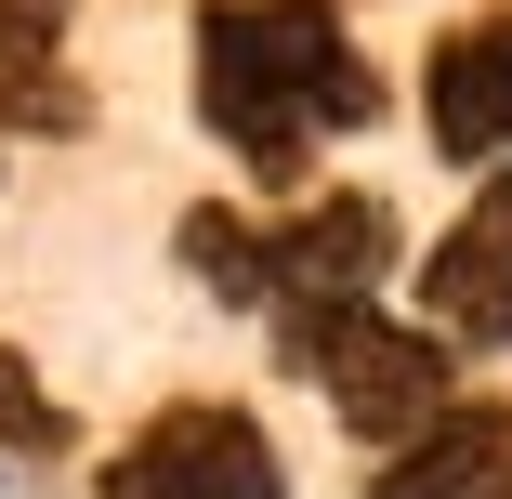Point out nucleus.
<instances>
[{
	"mask_svg": "<svg viewBox=\"0 0 512 499\" xmlns=\"http://www.w3.org/2000/svg\"><path fill=\"white\" fill-rule=\"evenodd\" d=\"M421 132H434V158L473 171V184L512 171V0L434 40V66H421Z\"/></svg>",
	"mask_w": 512,
	"mask_h": 499,
	"instance_id": "nucleus-4",
	"label": "nucleus"
},
{
	"mask_svg": "<svg viewBox=\"0 0 512 499\" xmlns=\"http://www.w3.org/2000/svg\"><path fill=\"white\" fill-rule=\"evenodd\" d=\"M276 355H289V381H316L329 421L368 434L381 460L421 447L460 408V342L421 329V316H381V303H276Z\"/></svg>",
	"mask_w": 512,
	"mask_h": 499,
	"instance_id": "nucleus-2",
	"label": "nucleus"
},
{
	"mask_svg": "<svg viewBox=\"0 0 512 499\" xmlns=\"http://www.w3.org/2000/svg\"><path fill=\"white\" fill-rule=\"evenodd\" d=\"M0 132H14V145H66V132H92V92L66 79V53H0Z\"/></svg>",
	"mask_w": 512,
	"mask_h": 499,
	"instance_id": "nucleus-9",
	"label": "nucleus"
},
{
	"mask_svg": "<svg viewBox=\"0 0 512 499\" xmlns=\"http://www.w3.org/2000/svg\"><path fill=\"white\" fill-rule=\"evenodd\" d=\"M66 14L79 0H0V53H66Z\"/></svg>",
	"mask_w": 512,
	"mask_h": 499,
	"instance_id": "nucleus-11",
	"label": "nucleus"
},
{
	"mask_svg": "<svg viewBox=\"0 0 512 499\" xmlns=\"http://www.w3.org/2000/svg\"><path fill=\"white\" fill-rule=\"evenodd\" d=\"M171 263L211 289V303L276 316V224H250V211H184V224H171Z\"/></svg>",
	"mask_w": 512,
	"mask_h": 499,
	"instance_id": "nucleus-8",
	"label": "nucleus"
},
{
	"mask_svg": "<svg viewBox=\"0 0 512 499\" xmlns=\"http://www.w3.org/2000/svg\"><path fill=\"white\" fill-rule=\"evenodd\" d=\"M421 329H447L460 355H512V171H486L473 211L434 237V263H421Z\"/></svg>",
	"mask_w": 512,
	"mask_h": 499,
	"instance_id": "nucleus-6",
	"label": "nucleus"
},
{
	"mask_svg": "<svg viewBox=\"0 0 512 499\" xmlns=\"http://www.w3.org/2000/svg\"><path fill=\"white\" fill-rule=\"evenodd\" d=\"M197 119L276 211H302L316 145L381 119V66L355 53L342 0H197Z\"/></svg>",
	"mask_w": 512,
	"mask_h": 499,
	"instance_id": "nucleus-1",
	"label": "nucleus"
},
{
	"mask_svg": "<svg viewBox=\"0 0 512 499\" xmlns=\"http://www.w3.org/2000/svg\"><path fill=\"white\" fill-rule=\"evenodd\" d=\"M92 499H289V460L250 408H211V394H184V408H158Z\"/></svg>",
	"mask_w": 512,
	"mask_h": 499,
	"instance_id": "nucleus-3",
	"label": "nucleus"
},
{
	"mask_svg": "<svg viewBox=\"0 0 512 499\" xmlns=\"http://www.w3.org/2000/svg\"><path fill=\"white\" fill-rule=\"evenodd\" d=\"M486 499H512V460H499V473H486Z\"/></svg>",
	"mask_w": 512,
	"mask_h": 499,
	"instance_id": "nucleus-12",
	"label": "nucleus"
},
{
	"mask_svg": "<svg viewBox=\"0 0 512 499\" xmlns=\"http://www.w3.org/2000/svg\"><path fill=\"white\" fill-rule=\"evenodd\" d=\"M407 224L394 197L342 184V197H302V211H276V303H381Z\"/></svg>",
	"mask_w": 512,
	"mask_h": 499,
	"instance_id": "nucleus-5",
	"label": "nucleus"
},
{
	"mask_svg": "<svg viewBox=\"0 0 512 499\" xmlns=\"http://www.w3.org/2000/svg\"><path fill=\"white\" fill-rule=\"evenodd\" d=\"M512 460V408H486V394H460V408L421 434V447H394L368 499H486V473Z\"/></svg>",
	"mask_w": 512,
	"mask_h": 499,
	"instance_id": "nucleus-7",
	"label": "nucleus"
},
{
	"mask_svg": "<svg viewBox=\"0 0 512 499\" xmlns=\"http://www.w3.org/2000/svg\"><path fill=\"white\" fill-rule=\"evenodd\" d=\"M0 447H14V460H66V408L40 394V368L14 342H0Z\"/></svg>",
	"mask_w": 512,
	"mask_h": 499,
	"instance_id": "nucleus-10",
	"label": "nucleus"
}]
</instances>
